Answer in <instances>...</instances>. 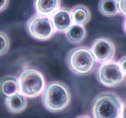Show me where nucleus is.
<instances>
[{"instance_id":"1","label":"nucleus","mask_w":126,"mask_h":118,"mask_svg":"<svg viewBox=\"0 0 126 118\" xmlns=\"http://www.w3.org/2000/svg\"><path fill=\"white\" fill-rule=\"evenodd\" d=\"M42 102L46 109L52 113H59L70 106L71 93L68 86L61 81L49 82L42 93Z\"/></svg>"},{"instance_id":"2","label":"nucleus","mask_w":126,"mask_h":118,"mask_svg":"<svg viewBox=\"0 0 126 118\" xmlns=\"http://www.w3.org/2000/svg\"><path fill=\"white\" fill-rule=\"evenodd\" d=\"M66 63L73 74L87 76L94 71L97 62L91 49L86 45H81L70 50L66 55Z\"/></svg>"},{"instance_id":"3","label":"nucleus","mask_w":126,"mask_h":118,"mask_svg":"<svg viewBox=\"0 0 126 118\" xmlns=\"http://www.w3.org/2000/svg\"><path fill=\"white\" fill-rule=\"evenodd\" d=\"M123 101L116 93L102 92L94 98L92 103L94 118H120Z\"/></svg>"},{"instance_id":"4","label":"nucleus","mask_w":126,"mask_h":118,"mask_svg":"<svg viewBox=\"0 0 126 118\" xmlns=\"http://www.w3.org/2000/svg\"><path fill=\"white\" fill-rule=\"evenodd\" d=\"M19 92L28 98H34L42 94L46 87L44 75L38 70L27 68L18 77Z\"/></svg>"},{"instance_id":"5","label":"nucleus","mask_w":126,"mask_h":118,"mask_svg":"<svg viewBox=\"0 0 126 118\" xmlns=\"http://www.w3.org/2000/svg\"><path fill=\"white\" fill-rule=\"evenodd\" d=\"M26 30L32 38L40 41L50 40L55 33L50 16L36 14L26 23Z\"/></svg>"},{"instance_id":"6","label":"nucleus","mask_w":126,"mask_h":118,"mask_svg":"<svg viewBox=\"0 0 126 118\" xmlns=\"http://www.w3.org/2000/svg\"><path fill=\"white\" fill-rule=\"evenodd\" d=\"M126 76L118 61L114 60L101 63L96 71L97 80L108 87H115L121 84Z\"/></svg>"},{"instance_id":"7","label":"nucleus","mask_w":126,"mask_h":118,"mask_svg":"<svg viewBox=\"0 0 126 118\" xmlns=\"http://www.w3.org/2000/svg\"><path fill=\"white\" fill-rule=\"evenodd\" d=\"M90 49L95 61L100 63L113 60L115 56V45L110 39L106 37L95 39Z\"/></svg>"},{"instance_id":"8","label":"nucleus","mask_w":126,"mask_h":118,"mask_svg":"<svg viewBox=\"0 0 126 118\" xmlns=\"http://www.w3.org/2000/svg\"><path fill=\"white\" fill-rule=\"evenodd\" d=\"M50 17L55 33H65L73 23L71 11L67 7H61Z\"/></svg>"},{"instance_id":"9","label":"nucleus","mask_w":126,"mask_h":118,"mask_svg":"<svg viewBox=\"0 0 126 118\" xmlns=\"http://www.w3.org/2000/svg\"><path fill=\"white\" fill-rule=\"evenodd\" d=\"M27 97L20 92H17L9 97H6L4 104L7 110L13 114H20L27 106Z\"/></svg>"},{"instance_id":"10","label":"nucleus","mask_w":126,"mask_h":118,"mask_svg":"<svg viewBox=\"0 0 126 118\" xmlns=\"http://www.w3.org/2000/svg\"><path fill=\"white\" fill-rule=\"evenodd\" d=\"M62 0H34V7L38 14L51 16L61 7Z\"/></svg>"},{"instance_id":"11","label":"nucleus","mask_w":126,"mask_h":118,"mask_svg":"<svg viewBox=\"0 0 126 118\" xmlns=\"http://www.w3.org/2000/svg\"><path fill=\"white\" fill-rule=\"evenodd\" d=\"M19 92L18 77L13 75H6L0 79V93L9 97Z\"/></svg>"},{"instance_id":"12","label":"nucleus","mask_w":126,"mask_h":118,"mask_svg":"<svg viewBox=\"0 0 126 118\" xmlns=\"http://www.w3.org/2000/svg\"><path fill=\"white\" fill-rule=\"evenodd\" d=\"M65 33L68 41L73 44H81L87 37L84 25L76 23H73Z\"/></svg>"},{"instance_id":"13","label":"nucleus","mask_w":126,"mask_h":118,"mask_svg":"<svg viewBox=\"0 0 126 118\" xmlns=\"http://www.w3.org/2000/svg\"><path fill=\"white\" fill-rule=\"evenodd\" d=\"M73 23L85 25L91 19V12L89 8L84 4H77L70 9Z\"/></svg>"},{"instance_id":"14","label":"nucleus","mask_w":126,"mask_h":118,"mask_svg":"<svg viewBox=\"0 0 126 118\" xmlns=\"http://www.w3.org/2000/svg\"><path fill=\"white\" fill-rule=\"evenodd\" d=\"M98 7L100 12L105 17H114L120 14L118 0H100Z\"/></svg>"},{"instance_id":"15","label":"nucleus","mask_w":126,"mask_h":118,"mask_svg":"<svg viewBox=\"0 0 126 118\" xmlns=\"http://www.w3.org/2000/svg\"><path fill=\"white\" fill-rule=\"evenodd\" d=\"M11 45L9 37L4 32L0 31V57L8 52Z\"/></svg>"},{"instance_id":"16","label":"nucleus","mask_w":126,"mask_h":118,"mask_svg":"<svg viewBox=\"0 0 126 118\" xmlns=\"http://www.w3.org/2000/svg\"><path fill=\"white\" fill-rule=\"evenodd\" d=\"M118 4L120 14L126 17V0H118Z\"/></svg>"},{"instance_id":"17","label":"nucleus","mask_w":126,"mask_h":118,"mask_svg":"<svg viewBox=\"0 0 126 118\" xmlns=\"http://www.w3.org/2000/svg\"><path fill=\"white\" fill-rule=\"evenodd\" d=\"M122 71L126 76V55L122 57L118 61Z\"/></svg>"},{"instance_id":"18","label":"nucleus","mask_w":126,"mask_h":118,"mask_svg":"<svg viewBox=\"0 0 126 118\" xmlns=\"http://www.w3.org/2000/svg\"><path fill=\"white\" fill-rule=\"evenodd\" d=\"M10 0H0V12L4 11L9 5Z\"/></svg>"},{"instance_id":"19","label":"nucleus","mask_w":126,"mask_h":118,"mask_svg":"<svg viewBox=\"0 0 126 118\" xmlns=\"http://www.w3.org/2000/svg\"><path fill=\"white\" fill-rule=\"evenodd\" d=\"M120 118H126V100L123 102V106H122L121 114Z\"/></svg>"},{"instance_id":"20","label":"nucleus","mask_w":126,"mask_h":118,"mask_svg":"<svg viewBox=\"0 0 126 118\" xmlns=\"http://www.w3.org/2000/svg\"><path fill=\"white\" fill-rule=\"evenodd\" d=\"M76 118H92L88 114H82V115H79L78 116L76 117Z\"/></svg>"},{"instance_id":"21","label":"nucleus","mask_w":126,"mask_h":118,"mask_svg":"<svg viewBox=\"0 0 126 118\" xmlns=\"http://www.w3.org/2000/svg\"><path fill=\"white\" fill-rule=\"evenodd\" d=\"M123 30H124V33L126 34V17L124 19V22H123Z\"/></svg>"}]
</instances>
